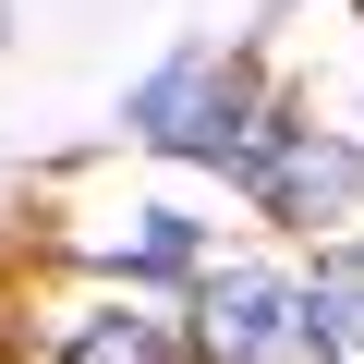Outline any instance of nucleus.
Returning a JSON list of instances; mask_svg holds the SVG:
<instances>
[{
	"label": "nucleus",
	"instance_id": "obj_2",
	"mask_svg": "<svg viewBox=\"0 0 364 364\" xmlns=\"http://www.w3.org/2000/svg\"><path fill=\"white\" fill-rule=\"evenodd\" d=\"M243 158H255V195L279 219H316L352 195V146H328L316 122H267V134H243Z\"/></svg>",
	"mask_w": 364,
	"mask_h": 364
},
{
	"label": "nucleus",
	"instance_id": "obj_5",
	"mask_svg": "<svg viewBox=\"0 0 364 364\" xmlns=\"http://www.w3.org/2000/svg\"><path fill=\"white\" fill-rule=\"evenodd\" d=\"M61 364H170V340H158V316H97Z\"/></svg>",
	"mask_w": 364,
	"mask_h": 364
},
{
	"label": "nucleus",
	"instance_id": "obj_3",
	"mask_svg": "<svg viewBox=\"0 0 364 364\" xmlns=\"http://www.w3.org/2000/svg\"><path fill=\"white\" fill-rule=\"evenodd\" d=\"M146 134H158V146H182V158H219V146H243V122H231V73H219V61H182V73H158V85H146Z\"/></svg>",
	"mask_w": 364,
	"mask_h": 364
},
{
	"label": "nucleus",
	"instance_id": "obj_4",
	"mask_svg": "<svg viewBox=\"0 0 364 364\" xmlns=\"http://www.w3.org/2000/svg\"><path fill=\"white\" fill-rule=\"evenodd\" d=\"M304 340H316V364H364V255H316Z\"/></svg>",
	"mask_w": 364,
	"mask_h": 364
},
{
	"label": "nucleus",
	"instance_id": "obj_1",
	"mask_svg": "<svg viewBox=\"0 0 364 364\" xmlns=\"http://www.w3.org/2000/svg\"><path fill=\"white\" fill-rule=\"evenodd\" d=\"M195 352H207V364H291V352H304V291L267 279V267L207 279V304H195Z\"/></svg>",
	"mask_w": 364,
	"mask_h": 364
}]
</instances>
